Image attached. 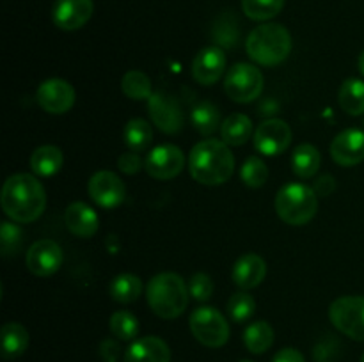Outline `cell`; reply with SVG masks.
<instances>
[{"instance_id": "obj_1", "label": "cell", "mask_w": 364, "mask_h": 362, "mask_svg": "<svg viewBox=\"0 0 364 362\" xmlns=\"http://www.w3.org/2000/svg\"><path fill=\"white\" fill-rule=\"evenodd\" d=\"M0 202H2L4 213L14 222H34L45 212V187L38 177L31 174H13L4 183Z\"/></svg>"}, {"instance_id": "obj_2", "label": "cell", "mask_w": 364, "mask_h": 362, "mask_svg": "<svg viewBox=\"0 0 364 362\" xmlns=\"http://www.w3.org/2000/svg\"><path fill=\"white\" fill-rule=\"evenodd\" d=\"M188 170L198 183L219 187L233 176L235 156L224 141L206 138L192 148L188 155Z\"/></svg>"}, {"instance_id": "obj_3", "label": "cell", "mask_w": 364, "mask_h": 362, "mask_svg": "<svg viewBox=\"0 0 364 362\" xmlns=\"http://www.w3.org/2000/svg\"><path fill=\"white\" fill-rule=\"evenodd\" d=\"M245 50L259 66H277L290 55L291 35L281 23L258 25L245 39Z\"/></svg>"}, {"instance_id": "obj_4", "label": "cell", "mask_w": 364, "mask_h": 362, "mask_svg": "<svg viewBox=\"0 0 364 362\" xmlns=\"http://www.w3.org/2000/svg\"><path fill=\"white\" fill-rule=\"evenodd\" d=\"M188 284L178 273L164 272L153 277L146 287V298L156 316L164 319H174L188 305Z\"/></svg>"}, {"instance_id": "obj_5", "label": "cell", "mask_w": 364, "mask_h": 362, "mask_svg": "<svg viewBox=\"0 0 364 362\" xmlns=\"http://www.w3.org/2000/svg\"><path fill=\"white\" fill-rule=\"evenodd\" d=\"M318 209V195L302 183H288L276 195V212L290 226H304Z\"/></svg>"}, {"instance_id": "obj_6", "label": "cell", "mask_w": 364, "mask_h": 362, "mask_svg": "<svg viewBox=\"0 0 364 362\" xmlns=\"http://www.w3.org/2000/svg\"><path fill=\"white\" fill-rule=\"evenodd\" d=\"M188 325L192 336L208 348H220L230 339L228 319L215 307H198L188 318Z\"/></svg>"}, {"instance_id": "obj_7", "label": "cell", "mask_w": 364, "mask_h": 362, "mask_svg": "<svg viewBox=\"0 0 364 362\" xmlns=\"http://www.w3.org/2000/svg\"><path fill=\"white\" fill-rule=\"evenodd\" d=\"M331 323L354 341H364V297H340L329 307Z\"/></svg>"}, {"instance_id": "obj_8", "label": "cell", "mask_w": 364, "mask_h": 362, "mask_svg": "<svg viewBox=\"0 0 364 362\" xmlns=\"http://www.w3.org/2000/svg\"><path fill=\"white\" fill-rule=\"evenodd\" d=\"M224 91L237 103L255 102L263 91L262 71L247 62L235 64L224 78Z\"/></svg>"}, {"instance_id": "obj_9", "label": "cell", "mask_w": 364, "mask_h": 362, "mask_svg": "<svg viewBox=\"0 0 364 362\" xmlns=\"http://www.w3.org/2000/svg\"><path fill=\"white\" fill-rule=\"evenodd\" d=\"M185 167V155L178 146L160 144L153 148L144 158V169L151 177L167 181L176 177Z\"/></svg>"}, {"instance_id": "obj_10", "label": "cell", "mask_w": 364, "mask_h": 362, "mask_svg": "<svg viewBox=\"0 0 364 362\" xmlns=\"http://www.w3.org/2000/svg\"><path fill=\"white\" fill-rule=\"evenodd\" d=\"M89 197L100 206V208L112 209L123 204L127 199V187L123 180L112 170H98L91 176L87 183Z\"/></svg>"}, {"instance_id": "obj_11", "label": "cell", "mask_w": 364, "mask_h": 362, "mask_svg": "<svg viewBox=\"0 0 364 362\" xmlns=\"http://www.w3.org/2000/svg\"><path fill=\"white\" fill-rule=\"evenodd\" d=\"M256 151L265 156H277L287 151L291 142V130L288 123L281 119H267L258 124L255 135Z\"/></svg>"}, {"instance_id": "obj_12", "label": "cell", "mask_w": 364, "mask_h": 362, "mask_svg": "<svg viewBox=\"0 0 364 362\" xmlns=\"http://www.w3.org/2000/svg\"><path fill=\"white\" fill-rule=\"evenodd\" d=\"M28 272L38 277H50L63 265V248L53 240H38L25 256Z\"/></svg>"}, {"instance_id": "obj_13", "label": "cell", "mask_w": 364, "mask_h": 362, "mask_svg": "<svg viewBox=\"0 0 364 362\" xmlns=\"http://www.w3.org/2000/svg\"><path fill=\"white\" fill-rule=\"evenodd\" d=\"M39 106L48 114H66L75 105V89L63 78H48L36 92Z\"/></svg>"}, {"instance_id": "obj_14", "label": "cell", "mask_w": 364, "mask_h": 362, "mask_svg": "<svg viewBox=\"0 0 364 362\" xmlns=\"http://www.w3.org/2000/svg\"><path fill=\"white\" fill-rule=\"evenodd\" d=\"M148 110L153 124H156V128L164 133H178L183 126V114L180 105L166 92H153L151 98L148 99Z\"/></svg>"}, {"instance_id": "obj_15", "label": "cell", "mask_w": 364, "mask_h": 362, "mask_svg": "<svg viewBox=\"0 0 364 362\" xmlns=\"http://www.w3.org/2000/svg\"><path fill=\"white\" fill-rule=\"evenodd\" d=\"M92 11V0H55L52 20L60 31H78L91 20Z\"/></svg>"}, {"instance_id": "obj_16", "label": "cell", "mask_w": 364, "mask_h": 362, "mask_svg": "<svg viewBox=\"0 0 364 362\" xmlns=\"http://www.w3.org/2000/svg\"><path fill=\"white\" fill-rule=\"evenodd\" d=\"M331 156L341 167H354L364 160V130L348 128L331 142Z\"/></svg>"}, {"instance_id": "obj_17", "label": "cell", "mask_w": 364, "mask_h": 362, "mask_svg": "<svg viewBox=\"0 0 364 362\" xmlns=\"http://www.w3.org/2000/svg\"><path fill=\"white\" fill-rule=\"evenodd\" d=\"M226 71V53L219 46H206L192 62L194 80L201 85H213Z\"/></svg>"}, {"instance_id": "obj_18", "label": "cell", "mask_w": 364, "mask_h": 362, "mask_svg": "<svg viewBox=\"0 0 364 362\" xmlns=\"http://www.w3.org/2000/svg\"><path fill=\"white\" fill-rule=\"evenodd\" d=\"M267 275V263L262 256L258 254H244L242 258L237 259L233 265V283L237 284L240 290H252V287L259 286Z\"/></svg>"}, {"instance_id": "obj_19", "label": "cell", "mask_w": 364, "mask_h": 362, "mask_svg": "<svg viewBox=\"0 0 364 362\" xmlns=\"http://www.w3.org/2000/svg\"><path fill=\"white\" fill-rule=\"evenodd\" d=\"M124 362H171V350L160 337L146 336L135 339L124 351Z\"/></svg>"}, {"instance_id": "obj_20", "label": "cell", "mask_w": 364, "mask_h": 362, "mask_svg": "<svg viewBox=\"0 0 364 362\" xmlns=\"http://www.w3.org/2000/svg\"><path fill=\"white\" fill-rule=\"evenodd\" d=\"M64 222L68 231L78 238L95 236L100 227L98 213L85 202H73L66 208L64 213Z\"/></svg>"}, {"instance_id": "obj_21", "label": "cell", "mask_w": 364, "mask_h": 362, "mask_svg": "<svg viewBox=\"0 0 364 362\" xmlns=\"http://www.w3.org/2000/svg\"><path fill=\"white\" fill-rule=\"evenodd\" d=\"M63 151L55 146H41L31 155V169L36 176H55L63 167Z\"/></svg>"}, {"instance_id": "obj_22", "label": "cell", "mask_w": 364, "mask_h": 362, "mask_svg": "<svg viewBox=\"0 0 364 362\" xmlns=\"http://www.w3.org/2000/svg\"><path fill=\"white\" fill-rule=\"evenodd\" d=\"M252 135V121L245 114H231L220 124V137L228 146H244Z\"/></svg>"}, {"instance_id": "obj_23", "label": "cell", "mask_w": 364, "mask_h": 362, "mask_svg": "<svg viewBox=\"0 0 364 362\" xmlns=\"http://www.w3.org/2000/svg\"><path fill=\"white\" fill-rule=\"evenodd\" d=\"M320 163H322V156L313 144L297 146L291 155V170L295 176L302 177V180H309L315 176L320 169Z\"/></svg>"}, {"instance_id": "obj_24", "label": "cell", "mask_w": 364, "mask_h": 362, "mask_svg": "<svg viewBox=\"0 0 364 362\" xmlns=\"http://www.w3.org/2000/svg\"><path fill=\"white\" fill-rule=\"evenodd\" d=\"M338 103L341 110L348 116H363L364 114V80L361 78H347L338 92Z\"/></svg>"}, {"instance_id": "obj_25", "label": "cell", "mask_w": 364, "mask_h": 362, "mask_svg": "<svg viewBox=\"0 0 364 362\" xmlns=\"http://www.w3.org/2000/svg\"><path fill=\"white\" fill-rule=\"evenodd\" d=\"M28 330L21 323L9 322L2 327V355L4 358H16L27 350Z\"/></svg>"}, {"instance_id": "obj_26", "label": "cell", "mask_w": 364, "mask_h": 362, "mask_svg": "<svg viewBox=\"0 0 364 362\" xmlns=\"http://www.w3.org/2000/svg\"><path fill=\"white\" fill-rule=\"evenodd\" d=\"M274 343V330L267 322L259 319V322L251 323L247 329L244 330V344L251 353L262 355L272 346Z\"/></svg>"}, {"instance_id": "obj_27", "label": "cell", "mask_w": 364, "mask_h": 362, "mask_svg": "<svg viewBox=\"0 0 364 362\" xmlns=\"http://www.w3.org/2000/svg\"><path fill=\"white\" fill-rule=\"evenodd\" d=\"M142 295V280L134 273H119L110 283V297L119 304H132Z\"/></svg>"}, {"instance_id": "obj_28", "label": "cell", "mask_w": 364, "mask_h": 362, "mask_svg": "<svg viewBox=\"0 0 364 362\" xmlns=\"http://www.w3.org/2000/svg\"><path fill=\"white\" fill-rule=\"evenodd\" d=\"M124 144L128 146L130 151L141 153L148 149V146L151 144L153 141V130L149 126L148 121L144 119H132L128 121L127 126H124L123 131Z\"/></svg>"}, {"instance_id": "obj_29", "label": "cell", "mask_w": 364, "mask_h": 362, "mask_svg": "<svg viewBox=\"0 0 364 362\" xmlns=\"http://www.w3.org/2000/svg\"><path fill=\"white\" fill-rule=\"evenodd\" d=\"M192 124H194L196 130L201 135H212L215 133V130L220 124V112L213 103L210 102H201L194 106L191 114Z\"/></svg>"}, {"instance_id": "obj_30", "label": "cell", "mask_w": 364, "mask_h": 362, "mask_svg": "<svg viewBox=\"0 0 364 362\" xmlns=\"http://www.w3.org/2000/svg\"><path fill=\"white\" fill-rule=\"evenodd\" d=\"M121 89H123L124 96H128L130 99H149L153 94V87H151V80L146 73L142 71H128L127 75L121 80Z\"/></svg>"}, {"instance_id": "obj_31", "label": "cell", "mask_w": 364, "mask_h": 362, "mask_svg": "<svg viewBox=\"0 0 364 362\" xmlns=\"http://www.w3.org/2000/svg\"><path fill=\"white\" fill-rule=\"evenodd\" d=\"M287 0H242L245 16L255 21H267L283 11Z\"/></svg>"}, {"instance_id": "obj_32", "label": "cell", "mask_w": 364, "mask_h": 362, "mask_svg": "<svg viewBox=\"0 0 364 362\" xmlns=\"http://www.w3.org/2000/svg\"><path fill=\"white\" fill-rule=\"evenodd\" d=\"M110 332L119 341H134L139 334V319L130 311H116L110 316Z\"/></svg>"}, {"instance_id": "obj_33", "label": "cell", "mask_w": 364, "mask_h": 362, "mask_svg": "<svg viewBox=\"0 0 364 362\" xmlns=\"http://www.w3.org/2000/svg\"><path fill=\"white\" fill-rule=\"evenodd\" d=\"M255 311L256 300L252 298V295H249L245 290L231 295L230 300H228V314H230V318L237 323L247 322V319L255 314Z\"/></svg>"}, {"instance_id": "obj_34", "label": "cell", "mask_w": 364, "mask_h": 362, "mask_svg": "<svg viewBox=\"0 0 364 362\" xmlns=\"http://www.w3.org/2000/svg\"><path fill=\"white\" fill-rule=\"evenodd\" d=\"M240 180L251 188L263 187L267 180H269V167H267V163L259 156H249L242 163Z\"/></svg>"}, {"instance_id": "obj_35", "label": "cell", "mask_w": 364, "mask_h": 362, "mask_svg": "<svg viewBox=\"0 0 364 362\" xmlns=\"http://www.w3.org/2000/svg\"><path fill=\"white\" fill-rule=\"evenodd\" d=\"M23 241V233L20 227L13 222H2V229H0V247H2L4 256L16 254Z\"/></svg>"}, {"instance_id": "obj_36", "label": "cell", "mask_w": 364, "mask_h": 362, "mask_svg": "<svg viewBox=\"0 0 364 362\" xmlns=\"http://www.w3.org/2000/svg\"><path fill=\"white\" fill-rule=\"evenodd\" d=\"M188 293L194 300L198 302H206L210 300L213 293V280L208 273H194L188 280Z\"/></svg>"}, {"instance_id": "obj_37", "label": "cell", "mask_w": 364, "mask_h": 362, "mask_svg": "<svg viewBox=\"0 0 364 362\" xmlns=\"http://www.w3.org/2000/svg\"><path fill=\"white\" fill-rule=\"evenodd\" d=\"M117 167H119L121 172L124 174H137L139 170L144 167V162H142L139 153L130 151V153H123V155L119 156V160H117Z\"/></svg>"}, {"instance_id": "obj_38", "label": "cell", "mask_w": 364, "mask_h": 362, "mask_svg": "<svg viewBox=\"0 0 364 362\" xmlns=\"http://www.w3.org/2000/svg\"><path fill=\"white\" fill-rule=\"evenodd\" d=\"M313 190L316 192L318 197H329V195L336 190V181H334V177L331 176V174H323V176H320L318 180L315 181Z\"/></svg>"}, {"instance_id": "obj_39", "label": "cell", "mask_w": 364, "mask_h": 362, "mask_svg": "<svg viewBox=\"0 0 364 362\" xmlns=\"http://www.w3.org/2000/svg\"><path fill=\"white\" fill-rule=\"evenodd\" d=\"M272 362H306L304 355L295 348H283L274 355Z\"/></svg>"}, {"instance_id": "obj_40", "label": "cell", "mask_w": 364, "mask_h": 362, "mask_svg": "<svg viewBox=\"0 0 364 362\" xmlns=\"http://www.w3.org/2000/svg\"><path fill=\"white\" fill-rule=\"evenodd\" d=\"M119 344L114 339H105L102 343V346H100V353H102V357L105 358L107 362H116V358L119 357Z\"/></svg>"}, {"instance_id": "obj_41", "label": "cell", "mask_w": 364, "mask_h": 362, "mask_svg": "<svg viewBox=\"0 0 364 362\" xmlns=\"http://www.w3.org/2000/svg\"><path fill=\"white\" fill-rule=\"evenodd\" d=\"M358 66H359V71H361L363 77H364V52L361 53V55H359V59H358Z\"/></svg>"}, {"instance_id": "obj_42", "label": "cell", "mask_w": 364, "mask_h": 362, "mask_svg": "<svg viewBox=\"0 0 364 362\" xmlns=\"http://www.w3.org/2000/svg\"><path fill=\"white\" fill-rule=\"evenodd\" d=\"M240 362H252V361H240Z\"/></svg>"}, {"instance_id": "obj_43", "label": "cell", "mask_w": 364, "mask_h": 362, "mask_svg": "<svg viewBox=\"0 0 364 362\" xmlns=\"http://www.w3.org/2000/svg\"><path fill=\"white\" fill-rule=\"evenodd\" d=\"M361 362H364V355H363V358H361Z\"/></svg>"}]
</instances>
